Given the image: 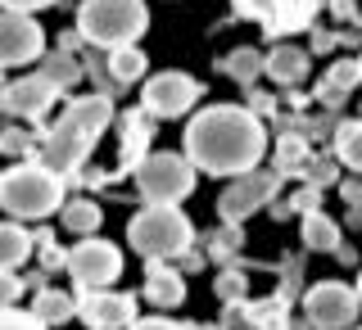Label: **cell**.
<instances>
[{
	"instance_id": "cell-1",
	"label": "cell",
	"mask_w": 362,
	"mask_h": 330,
	"mask_svg": "<svg viewBox=\"0 0 362 330\" xmlns=\"http://www.w3.org/2000/svg\"><path fill=\"white\" fill-rule=\"evenodd\" d=\"M181 154L209 177H245L267 154V127L245 105H209L186 122Z\"/></svg>"
},
{
	"instance_id": "cell-2",
	"label": "cell",
	"mask_w": 362,
	"mask_h": 330,
	"mask_svg": "<svg viewBox=\"0 0 362 330\" xmlns=\"http://www.w3.org/2000/svg\"><path fill=\"white\" fill-rule=\"evenodd\" d=\"M109 122H113V95H105V90L77 95L73 105H64V113L45 127L41 163L68 177L73 167H82V158L90 150H95V141L109 131Z\"/></svg>"
},
{
	"instance_id": "cell-3",
	"label": "cell",
	"mask_w": 362,
	"mask_h": 330,
	"mask_svg": "<svg viewBox=\"0 0 362 330\" xmlns=\"http://www.w3.org/2000/svg\"><path fill=\"white\" fill-rule=\"evenodd\" d=\"M64 204H68L64 172L45 167L41 158H23V163L5 167V177H0V208H5L14 222L50 218V213L64 208Z\"/></svg>"
},
{
	"instance_id": "cell-4",
	"label": "cell",
	"mask_w": 362,
	"mask_h": 330,
	"mask_svg": "<svg viewBox=\"0 0 362 330\" xmlns=\"http://www.w3.org/2000/svg\"><path fill=\"white\" fill-rule=\"evenodd\" d=\"M150 28L145 0H82L77 5V37L95 50H122L136 45Z\"/></svg>"
},
{
	"instance_id": "cell-5",
	"label": "cell",
	"mask_w": 362,
	"mask_h": 330,
	"mask_svg": "<svg viewBox=\"0 0 362 330\" xmlns=\"http://www.w3.org/2000/svg\"><path fill=\"white\" fill-rule=\"evenodd\" d=\"M127 240H132V249L141 258L163 263V258L186 254L190 240H195V226H190V218L177 208V204H145V208L127 222Z\"/></svg>"
},
{
	"instance_id": "cell-6",
	"label": "cell",
	"mask_w": 362,
	"mask_h": 330,
	"mask_svg": "<svg viewBox=\"0 0 362 330\" xmlns=\"http://www.w3.org/2000/svg\"><path fill=\"white\" fill-rule=\"evenodd\" d=\"M195 172L199 167L190 163L186 154L158 150L136 167V190H141L145 204H181L190 190H195Z\"/></svg>"
},
{
	"instance_id": "cell-7",
	"label": "cell",
	"mask_w": 362,
	"mask_h": 330,
	"mask_svg": "<svg viewBox=\"0 0 362 330\" xmlns=\"http://www.w3.org/2000/svg\"><path fill=\"white\" fill-rule=\"evenodd\" d=\"M64 267H68V276L77 281V290L90 294V290H109L113 281L122 276V254H118V244L86 235V240H77L73 249H68Z\"/></svg>"
},
{
	"instance_id": "cell-8",
	"label": "cell",
	"mask_w": 362,
	"mask_h": 330,
	"mask_svg": "<svg viewBox=\"0 0 362 330\" xmlns=\"http://www.w3.org/2000/svg\"><path fill=\"white\" fill-rule=\"evenodd\" d=\"M281 167H254V172H245V177H235L231 186L222 190V199H218V213H222V222L226 226H235V222H245V218H254L263 204L276 199V190H281Z\"/></svg>"
},
{
	"instance_id": "cell-9",
	"label": "cell",
	"mask_w": 362,
	"mask_h": 330,
	"mask_svg": "<svg viewBox=\"0 0 362 330\" xmlns=\"http://www.w3.org/2000/svg\"><path fill=\"white\" fill-rule=\"evenodd\" d=\"M358 308H362V294H358V285H344V281H317L303 294V317L317 330H349Z\"/></svg>"
},
{
	"instance_id": "cell-10",
	"label": "cell",
	"mask_w": 362,
	"mask_h": 330,
	"mask_svg": "<svg viewBox=\"0 0 362 330\" xmlns=\"http://www.w3.org/2000/svg\"><path fill=\"white\" fill-rule=\"evenodd\" d=\"M195 105H199V82L190 73H177V68L154 73L141 90V109L150 118H181V113H190Z\"/></svg>"
},
{
	"instance_id": "cell-11",
	"label": "cell",
	"mask_w": 362,
	"mask_h": 330,
	"mask_svg": "<svg viewBox=\"0 0 362 330\" xmlns=\"http://www.w3.org/2000/svg\"><path fill=\"white\" fill-rule=\"evenodd\" d=\"M45 59V32L41 23L23 9H5L0 18V64L5 68H28Z\"/></svg>"
},
{
	"instance_id": "cell-12",
	"label": "cell",
	"mask_w": 362,
	"mask_h": 330,
	"mask_svg": "<svg viewBox=\"0 0 362 330\" xmlns=\"http://www.w3.org/2000/svg\"><path fill=\"white\" fill-rule=\"evenodd\" d=\"M64 90L50 82L45 73H28V77H14V82H5V113L9 118H28V122H37L45 118V113L54 109V100H59Z\"/></svg>"
},
{
	"instance_id": "cell-13",
	"label": "cell",
	"mask_w": 362,
	"mask_h": 330,
	"mask_svg": "<svg viewBox=\"0 0 362 330\" xmlns=\"http://www.w3.org/2000/svg\"><path fill=\"white\" fill-rule=\"evenodd\" d=\"M77 322L86 330H127L136 322V299L113 290H90L77 299Z\"/></svg>"
},
{
	"instance_id": "cell-14",
	"label": "cell",
	"mask_w": 362,
	"mask_h": 330,
	"mask_svg": "<svg viewBox=\"0 0 362 330\" xmlns=\"http://www.w3.org/2000/svg\"><path fill=\"white\" fill-rule=\"evenodd\" d=\"M322 5L326 0H276V5H272V18L263 23V32L272 41L290 37V32H303V28H313V18H317Z\"/></svg>"
},
{
	"instance_id": "cell-15",
	"label": "cell",
	"mask_w": 362,
	"mask_h": 330,
	"mask_svg": "<svg viewBox=\"0 0 362 330\" xmlns=\"http://www.w3.org/2000/svg\"><path fill=\"white\" fill-rule=\"evenodd\" d=\"M150 136H154V127H150V113H127L122 118V167H141L145 158H150Z\"/></svg>"
},
{
	"instance_id": "cell-16",
	"label": "cell",
	"mask_w": 362,
	"mask_h": 330,
	"mask_svg": "<svg viewBox=\"0 0 362 330\" xmlns=\"http://www.w3.org/2000/svg\"><path fill=\"white\" fill-rule=\"evenodd\" d=\"M145 299H150L154 308H177V303L186 299V281H181L168 263H150V276H145Z\"/></svg>"
},
{
	"instance_id": "cell-17",
	"label": "cell",
	"mask_w": 362,
	"mask_h": 330,
	"mask_svg": "<svg viewBox=\"0 0 362 330\" xmlns=\"http://www.w3.org/2000/svg\"><path fill=\"white\" fill-rule=\"evenodd\" d=\"M358 82H362V59H335L331 73H326L322 86H317V95H322V105H339L344 95H354Z\"/></svg>"
},
{
	"instance_id": "cell-18",
	"label": "cell",
	"mask_w": 362,
	"mask_h": 330,
	"mask_svg": "<svg viewBox=\"0 0 362 330\" xmlns=\"http://www.w3.org/2000/svg\"><path fill=\"white\" fill-rule=\"evenodd\" d=\"M267 77L281 86H299L303 77H308V54L299 50V45H276V50L267 54Z\"/></svg>"
},
{
	"instance_id": "cell-19",
	"label": "cell",
	"mask_w": 362,
	"mask_h": 330,
	"mask_svg": "<svg viewBox=\"0 0 362 330\" xmlns=\"http://www.w3.org/2000/svg\"><path fill=\"white\" fill-rule=\"evenodd\" d=\"M32 249H37V235H28V226L9 218L5 231H0V267H5V271H18L32 258Z\"/></svg>"
},
{
	"instance_id": "cell-20",
	"label": "cell",
	"mask_w": 362,
	"mask_h": 330,
	"mask_svg": "<svg viewBox=\"0 0 362 330\" xmlns=\"http://www.w3.org/2000/svg\"><path fill=\"white\" fill-rule=\"evenodd\" d=\"M64 226H68L73 235H100V226H105V213H100L95 199L77 195V199L64 204Z\"/></svg>"
},
{
	"instance_id": "cell-21",
	"label": "cell",
	"mask_w": 362,
	"mask_h": 330,
	"mask_svg": "<svg viewBox=\"0 0 362 330\" xmlns=\"http://www.w3.org/2000/svg\"><path fill=\"white\" fill-rule=\"evenodd\" d=\"M303 244L317 249V254H335V249H339V222L326 218L322 208L303 213Z\"/></svg>"
},
{
	"instance_id": "cell-22",
	"label": "cell",
	"mask_w": 362,
	"mask_h": 330,
	"mask_svg": "<svg viewBox=\"0 0 362 330\" xmlns=\"http://www.w3.org/2000/svg\"><path fill=\"white\" fill-rule=\"evenodd\" d=\"M109 77L118 86H132L136 77H145V68H150V59H145L141 45H122V50H109Z\"/></svg>"
},
{
	"instance_id": "cell-23",
	"label": "cell",
	"mask_w": 362,
	"mask_h": 330,
	"mask_svg": "<svg viewBox=\"0 0 362 330\" xmlns=\"http://www.w3.org/2000/svg\"><path fill=\"white\" fill-rule=\"evenodd\" d=\"M32 312H37L41 322H50V326H64V322L77 317V299H68L64 290H41L37 303H32Z\"/></svg>"
},
{
	"instance_id": "cell-24",
	"label": "cell",
	"mask_w": 362,
	"mask_h": 330,
	"mask_svg": "<svg viewBox=\"0 0 362 330\" xmlns=\"http://www.w3.org/2000/svg\"><path fill=\"white\" fill-rule=\"evenodd\" d=\"M37 73H45V77H50V82L59 86V90H68V86H77V82H82V64H77L68 50H59V54H45Z\"/></svg>"
},
{
	"instance_id": "cell-25",
	"label": "cell",
	"mask_w": 362,
	"mask_h": 330,
	"mask_svg": "<svg viewBox=\"0 0 362 330\" xmlns=\"http://www.w3.org/2000/svg\"><path fill=\"white\" fill-rule=\"evenodd\" d=\"M335 158L344 167H354V172H362V122H344L335 131Z\"/></svg>"
},
{
	"instance_id": "cell-26",
	"label": "cell",
	"mask_w": 362,
	"mask_h": 330,
	"mask_svg": "<svg viewBox=\"0 0 362 330\" xmlns=\"http://www.w3.org/2000/svg\"><path fill=\"white\" fill-rule=\"evenodd\" d=\"M222 68L235 77V82H254L258 73H267V54H258V50H249V45H245V50H231V54H226Z\"/></svg>"
},
{
	"instance_id": "cell-27",
	"label": "cell",
	"mask_w": 362,
	"mask_h": 330,
	"mask_svg": "<svg viewBox=\"0 0 362 330\" xmlns=\"http://www.w3.org/2000/svg\"><path fill=\"white\" fill-rule=\"evenodd\" d=\"M313 163V158H308V145H303L299 141V136H281V145H276V167H281V172H303V167H308Z\"/></svg>"
},
{
	"instance_id": "cell-28",
	"label": "cell",
	"mask_w": 362,
	"mask_h": 330,
	"mask_svg": "<svg viewBox=\"0 0 362 330\" xmlns=\"http://www.w3.org/2000/svg\"><path fill=\"white\" fill-rule=\"evenodd\" d=\"M249 322L258 330H286V299H267V303H254V308H245Z\"/></svg>"
},
{
	"instance_id": "cell-29",
	"label": "cell",
	"mask_w": 362,
	"mask_h": 330,
	"mask_svg": "<svg viewBox=\"0 0 362 330\" xmlns=\"http://www.w3.org/2000/svg\"><path fill=\"white\" fill-rule=\"evenodd\" d=\"M0 330H50V322H41L32 308H5V317H0Z\"/></svg>"
},
{
	"instance_id": "cell-30",
	"label": "cell",
	"mask_w": 362,
	"mask_h": 330,
	"mask_svg": "<svg viewBox=\"0 0 362 330\" xmlns=\"http://www.w3.org/2000/svg\"><path fill=\"white\" fill-rule=\"evenodd\" d=\"M218 299L222 303H245V276L240 271H222L218 276Z\"/></svg>"
},
{
	"instance_id": "cell-31",
	"label": "cell",
	"mask_w": 362,
	"mask_h": 330,
	"mask_svg": "<svg viewBox=\"0 0 362 330\" xmlns=\"http://www.w3.org/2000/svg\"><path fill=\"white\" fill-rule=\"evenodd\" d=\"M272 5H276V0H235V14L267 23V18H272Z\"/></svg>"
},
{
	"instance_id": "cell-32",
	"label": "cell",
	"mask_w": 362,
	"mask_h": 330,
	"mask_svg": "<svg viewBox=\"0 0 362 330\" xmlns=\"http://www.w3.org/2000/svg\"><path fill=\"white\" fill-rule=\"evenodd\" d=\"M303 177H308V186L322 190V186H331V181H335V167L331 163H308V167H303Z\"/></svg>"
},
{
	"instance_id": "cell-33",
	"label": "cell",
	"mask_w": 362,
	"mask_h": 330,
	"mask_svg": "<svg viewBox=\"0 0 362 330\" xmlns=\"http://www.w3.org/2000/svg\"><path fill=\"white\" fill-rule=\"evenodd\" d=\"M290 204H294L299 213H317V204H322V190H317V186H303V190H299V195H294Z\"/></svg>"
},
{
	"instance_id": "cell-34",
	"label": "cell",
	"mask_w": 362,
	"mask_h": 330,
	"mask_svg": "<svg viewBox=\"0 0 362 330\" xmlns=\"http://www.w3.org/2000/svg\"><path fill=\"white\" fill-rule=\"evenodd\" d=\"M127 330H181V326L168 322V317H141V322H132Z\"/></svg>"
},
{
	"instance_id": "cell-35",
	"label": "cell",
	"mask_w": 362,
	"mask_h": 330,
	"mask_svg": "<svg viewBox=\"0 0 362 330\" xmlns=\"http://www.w3.org/2000/svg\"><path fill=\"white\" fill-rule=\"evenodd\" d=\"M59 0H5V9H23V14H37V9H50Z\"/></svg>"
},
{
	"instance_id": "cell-36",
	"label": "cell",
	"mask_w": 362,
	"mask_h": 330,
	"mask_svg": "<svg viewBox=\"0 0 362 330\" xmlns=\"http://www.w3.org/2000/svg\"><path fill=\"white\" fill-rule=\"evenodd\" d=\"M339 195H344L349 213H358V208H362V186H354V181H344V186H339Z\"/></svg>"
},
{
	"instance_id": "cell-37",
	"label": "cell",
	"mask_w": 362,
	"mask_h": 330,
	"mask_svg": "<svg viewBox=\"0 0 362 330\" xmlns=\"http://www.w3.org/2000/svg\"><path fill=\"white\" fill-rule=\"evenodd\" d=\"M331 14L349 23V18H358V9H354V0H331Z\"/></svg>"
},
{
	"instance_id": "cell-38",
	"label": "cell",
	"mask_w": 362,
	"mask_h": 330,
	"mask_svg": "<svg viewBox=\"0 0 362 330\" xmlns=\"http://www.w3.org/2000/svg\"><path fill=\"white\" fill-rule=\"evenodd\" d=\"M249 109H254L258 118H263V113H272V100L263 95V90H254V95H249Z\"/></svg>"
},
{
	"instance_id": "cell-39",
	"label": "cell",
	"mask_w": 362,
	"mask_h": 330,
	"mask_svg": "<svg viewBox=\"0 0 362 330\" xmlns=\"http://www.w3.org/2000/svg\"><path fill=\"white\" fill-rule=\"evenodd\" d=\"M5 150H9V154L23 150V131H18V127H5Z\"/></svg>"
},
{
	"instance_id": "cell-40",
	"label": "cell",
	"mask_w": 362,
	"mask_h": 330,
	"mask_svg": "<svg viewBox=\"0 0 362 330\" xmlns=\"http://www.w3.org/2000/svg\"><path fill=\"white\" fill-rule=\"evenodd\" d=\"M14 294H18V276L5 271V308H14Z\"/></svg>"
},
{
	"instance_id": "cell-41",
	"label": "cell",
	"mask_w": 362,
	"mask_h": 330,
	"mask_svg": "<svg viewBox=\"0 0 362 330\" xmlns=\"http://www.w3.org/2000/svg\"><path fill=\"white\" fill-rule=\"evenodd\" d=\"M358 294H362V276H358Z\"/></svg>"
}]
</instances>
